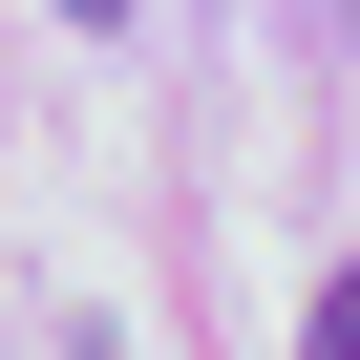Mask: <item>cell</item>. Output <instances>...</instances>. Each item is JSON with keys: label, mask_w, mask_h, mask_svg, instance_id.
Returning a JSON list of instances; mask_svg holds the SVG:
<instances>
[{"label": "cell", "mask_w": 360, "mask_h": 360, "mask_svg": "<svg viewBox=\"0 0 360 360\" xmlns=\"http://www.w3.org/2000/svg\"><path fill=\"white\" fill-rule=\"evenodd\" d=\"M64 22H127V0H64Z\"/></svg>", "instance_id": "2"}, {"label": "cell", "mask_w": 360, "mask_h": 360, "mask_svg": "<svg viewBox=\"0 0 360 360\" xmlns=\"http://www.w3.org/2000/svg\"><path fill=\"white\" fill-rule=\"evenodd\" d=\"M318 360H360V276H339V297H318Z\"/></svg>", "instance_id": "1"}]
</instances>
